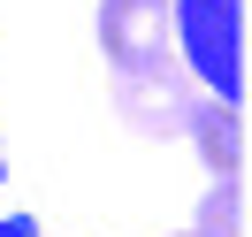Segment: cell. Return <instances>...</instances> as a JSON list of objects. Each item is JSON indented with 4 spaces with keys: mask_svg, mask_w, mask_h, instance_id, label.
Listing matches in <instances>:
<instances>
[{
    "mask_svg": "<svg viewBox=\"0 0 252 237\" xmlns=\"http://www.w3.org/2000/svg\"><path fill=\"white\" fill-rule=\"evenodd\" d=\"M0 184H8V161H0Z\"/></svg>",
    "mask_w": 252,
    "mask_h": 237,
    "instance_id": "obj_7",
    "label": "cell"
},
{
    "mask_svg": "<svg viewBox=\"0 0 252 237\" xmlns=\"http://www.w3.org/2000/svg\"><path fill=\"white\" fill-rule=\"evenodd\" d=\"M191 138H199V153H206V169H214V184H245V107L206 100V115L191 123Z\"/></svg>",
    "mask_w": 252,
    "mask_h": 237,
    "instance_id": "obj_4",
    "label": "cell"
},
{
    "mask_svg": "<svg viewBox=\"0 0 252 237\" xmlns=\"http://www.w3.org/2000/svg\"><path fill=\"white\" fill-rule=\"evenodd\" d=\"M176 237H229V230H214V222H191V230H176Z\"/></svg>",
    "mask_w": 252,
    "mask_h": 237,
    "instance_id": "obj_6",
    "label": "cell"
},
{
    "mask_svg": "<svg viewBox=\"0 0 252 237\" xmlns=\"http://www.w3.org/2000/svg\"><path fill=\"white\" fill-rule=\"evenodd\" d=\"M115 77V115H123L138 138H191V123L206 115V92L191 84V69L176 54H153V62H123Z\"/></svg>",
    "mask_w": 252,
    "mask_h": 237,
    "instance_id": "obj_2",
    "label": "cell"
},
{
    "mask_svg": "<svg viewBox=\"0 0 252 237\" xmlns=\"http://www.w3.org/2000/svg\"><path fill=\"white\" fill-rule=\"evenodd\" d=\"M0 237H38V222H23V214H0Z\"/></svg>",
    "mask_w": 252,
    "mask_h": 237,
    "instance_id": "obj_5",
    "label": "cell"
},
{
    "mask_svg": "<svg viewBox=\"0 0 252 237\" xmlns=\"http://www.w3.org/2000/svg\"><path fill=\"white\" fill-rule=\"evenodd\" d=\"M99 54H107V69L153 62V54H176L168 0H99Z\"/></svg>",
    "mask_w": 252,
    "mask_h": 237,
    "instance_id": "obj_3",
    "label": "cell"
},
{
    "mask_svg": "<svg viewBox=\"0 0 252 237\" xmlns=\"http://www.w3.org/2000/svg\"><path fill=\"white\" fill-rule=\"evenodd\" d=\"M168 31L191 84L237 107L245 100V0H168Z\"/></svg>",
    "mask_w": 252,
    "mask_h": 237,
    "instance_id": "obj_1",
    "label": "cell"
}]
</instances>
